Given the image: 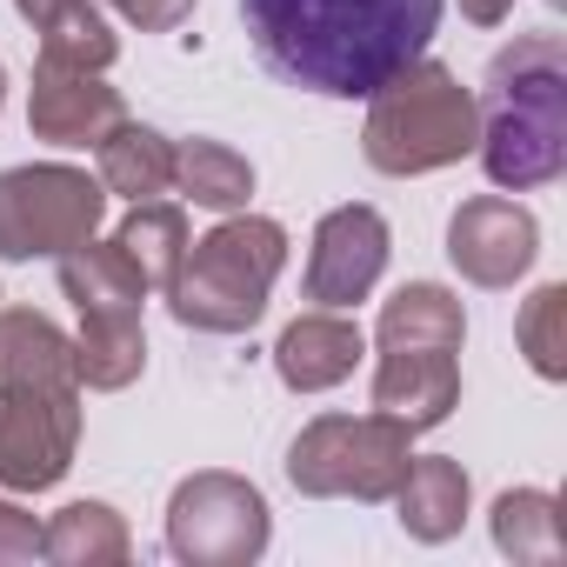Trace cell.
Wrapping results in <instances>:
<instances>
[{
    "label": "cell",
    "instance_id": "cell-1",
    "mask_svg": "<svg viewBox=\"0 0 567 567\" xmlns=\"http://www.w3.org/2000/svg\"><path fill=\"white\" fill-rule=\"evenodd\" d=\"M447 0H240L267 74L328 101H368L414 68Z\"/></svg>",
    "mask_w": 567,
    "mask_h": 567
},
{
    "label": "cell",
    "instance_id": "cell-2",
    "mask_svg": "<svg viewBox=\"0 0 567 567\" xmlns=\"http://www.w3.org/2000/svg\"><path fill=\"white\" fill-rule=\"evenodd\" d=\"M481 167L501 194L560 181L567 167V48L560 34H520L494 54L481 87Z\"/></svg>",
    "mask_w": 567,
    "mask_h": 567
},
{
    "label": "cell",
    "instance_id": "cell-3",
    "mask_svg": "<svg viewBox=\"0 0 567 567\" xmlns=\"http://www.w3.org/2000/svg\"><path fill=\"white\" fill-rule=\"evenodd\" d=\"M280 267H288V227L267 214H227L214 234L187 240L167 280V308L194 334H247L267 315Z\"/></svg>",
    "mask_w": 567,
    "mask_h": 567
},
{
    "label": "cell",
    "instance_id": "cell-4",
    "mask_svg": "<svg viewBox=\"0 0 567 567\" xmlns=\"http://www.w3.org/2000/svg\"><path fill=\"white\" fill-rule=\"evenodd\" d=\"M368 127H361V154L374 174H434V167H454L461 154H474V134H481V107L474 94L461 87L454 68L441 61H414L401 68L388 87L368 94Z\"/></svg>",
    "mask_w": 567,
    "mask_h": 567
},
{
    "label": "cell",
    "instance_id": "cell-5",
    "mask_svg": "<svg viewBox=\"0 0 567 567\" xmlns=\"http://www.w3.org/2000/svg\"><path fill=\"white\" fill-rule=\"evenodd\" d=\"M414 461V427L394 414H321L288 447V481L315 501H394Z\"/></svg>",
    "mask_w": 567,
    "mask_h": 567
},
{
    "label": "cell",
    "instance_id": "cell-6",
    "mask_svg": "<svg viewBox=\"0 0 567 567\" xmlns=\"http://www.w3.org/2000/svg\"><path fill=\"white\" fill-rule=\"evenodd\" d=\"M107 214V187L101 174L41 161V167H8L0 174V260H41V254H68L81 240H94Z\"/></svg>",
    "mask_w": 567,
    "mask_h": 567
},
{
    "label": "cell",
    "instance_id": "cell-7",
    "mask_svg": "<svg viewBox=\"0 0 567 567\" xmlns=\"http://www.w3.org/2000/svg\"><path fill=\"white\" fill-rule=\"evenodd\" d=\"M267 501L240 474H187L167 501V547L187 567H247L267 554Z\"/></svg>",
    "mask_w": 567,
    "mask_h": 567
},
{
    "label": "cell",
    "instance_id": "cell-8",
    "mask_svg": "<svg viewBox=\"0 0 567 567\" xmlns=\"http://www.w3.org/2000/svg\"><path fill=\"white\" fill-rule=\"evenodd\" d=\"M81 447V388L0 381V487L41 494L74 467Z\"/></svg>",
    "mask_w": 567,
    "mask_h": 567
},
{
    "label": "cell",
    "instance_id": "cell-9",
    "mask_svg": "<svg viewBox=\"0 0 567 567\" xmlns=\"http://www.w3.org/2000/svg\"><path fill=\"white\" fill-rule=\"evenodd\" d=\"M534 247H540V227L507 194H474L447 220V260L474 280V288H514V280L534 267Z\"/></svg>",
    "mask_w": 567,
    "mask_h": 567
},
{
    "label": "cell",
    "instance_id": "cell-10",
    "mask_svg": "<svg viewBox=\"0 0 567 567\" xmlns=\"http://www.w3.org/2000/svg\"><path fill=\"white\" fill-rule=\"evenodd\" d=\"M388 267V220L361 200L334 207L315 227V254H308V301L315 308H354L374 295V280Z\"/></svg>",
    "mask_w": 567,
    "mask_h": 567
},
{
    "label": "cell",
    "instance_id": "cell-11",
    "mask_svg": "<svg viewBox=\"0 0 567 567\" xmlns=\"http://www.w3.org/2000/svg\"><path fill=\"white\" fill-rule=\"evenodd\" d=\"M127 121L121 94L87 74V68H61V61H41L34 68V87H28V127L54 147H101L114 127Z\"/></svg>",
    "mask_w": 567,
    "mask_h": 567
},
{
    "label": "cell",
    "instance_id": "cell-12",
    "mask_svg": "<svg viewBox=\"0 0 567 567\" xmlns=\"http://www.w3.org/2000/svg\"><path fill=\"white\" fill-rule=\"evenodd\" d=\"M361 354H368L361 328H354L341 308H315V315H301V321L280 328V341H274V374L288 381L295 394H321V388H341Z\"/></svg>",
    "mask_w": 567,
    "mask_h": 567
},
{
    "label": "cell",
    "instance_id": "cell-13",
    "mask_svg": "<svg viewBox=\"0 0 567 567\" xmlns=\"http://www.w3.org/2000/svg\"><path fill=\"white\" fill-rule=\"evenodd\" d=\"M461 401V361L441 348H394L374 368V408L394 414L401 427H441Z\"/></svg>",
    "mask_w": 567,
    "mask_h": 567
},
{
    "label": "cell",
    "instance_id": "cell-14",
    "mask_svg": "<svg viewBox=\"0 0 567 567\" xmlns=\"http://www.w3.org/2000/svg\"><path fill=\"white\" fill-rule=\"evenodd\" d=\"M394 507H401V527L427 547L454 540L461 520H467V467L454 454H414L401 487H394Z\"/></svg>",
    "mask_w": 567,
    "mask_h": 567
},
{
    "label": "cell",
    "instance_id": "cell-15",
    "mask_svg": "<svg viewBox=\"0 0 567 567\" xmlns=\"http://www.w3.org/2000/svg\"><path fill=\"white\" fill-rule=\"evenodd\" d=\"M61 295L81 315H141L147 280L114 240H81V247L61 254Z\"/></svg>",
    "mask_w": 567,
    "mask_h": 567
},
{
    "label": "cell",
    "instance_id": "cell-16",
    "mask_svg": "<svg viewBox=\"0 0 567 567\" xmlns=\"http://www.w3.org/2000/svg\"><path fill=\"white\" fill-rule=\"evenodd\" d=\"M381 354L394 348H441V354H461L467 341V315L447 288H434V280H408V288L381 308V328H374Z\"/></svg>",
    "mask_w": 567,
    "mask_h": 567
},
{
    "label": "cell",
    "instance_id": "cell-17",
    "mask_svg": "<svg viewBox=\"0 0 567 567\" xmlns=\"http://www.w3.org/2000/svg\"><path fill=\"white\" fill-rule=\"evenodd\" d=\"M0 381L81 388L74 381V341L34 308H0Z\"/></svg>",
    "mask_w": 567,
    "mask_h": 567
},
{
    "label": "cell",
    "instance_id": "cell-18",
    "mask_svg": "<svg viewBox=\"0 0 567 567\" xmlns=\"http://www.w3.org/2000/svg\"><path fill=\"white\" fill-rule=\"evenodd\" d=\"M94 154H101V187L121 200H161L174 187V141L141 121H121Z\"/></svg>",
    "mask_w": 567,
    "mask_h": 567
},
{
    "label": "cell",
    "instance_id": "cell-19",
    "mask_svg": "<svg viewBox=\"0 0 567 567\" xmlns=\"http://www.w3.org/2000/svg\"><path fill=\"white\" fill-rule=\"evenodd\" d=\"M147 368V334L141 315H81V341H74V381L94 394L127 388Z\"/></svg>",
    "mask_w": 567,
    "mask_h": 567
},
{
    "label": "cell",
    "instance_id": "cell-20",
    "mask_svg": "<svg viewBox=\"0 0 567 567\" xmlns=\"http://www.w3.org/2000/svg\"><path fill=\"white\" fill-rule=\"evenodd\" d=\"M174 187L194 200V207H214V214H234L247 207L254 194V167L247 154H234L227 141H174Z\"/></svg>",
    "mask_w": 567,
    "mask_h": 567
},
{
    "label": "cell",
    "instance_id": "cell-21",
    "mask_svg": "<svg viewBox=\"0 0 567 567\" xmlns=\"http://www.w3.org/2000/svg\"><path fill=\"white\" fill-rule=\"evenodd\" d=\"M127 520L107 501H74L48 520V560L61 567H121L127 560Z\"/></svg>",
    "mask_w": 567,
    "mask_h": 567
},
{
    "label": "cell",
    "instance_id": "cell-22",
    "mask_svg": "<svg viewBox=\"0 0 567 567\" xmlns=\"http://www.w3.org/2000/svg\"><path fill=\"white\" fill-rule=\"evenodd\" d=\"M114 247L141 267L147 288L167 295V280H174V267H181V254H187V214L167 207V200H134V214L114 227Z\"/></svg>",
    "mask_w": 567,
    "mask_h": 567
},
{
    "label": "cell",
    "instance_id": "cell-23",
    "mask_svg": "<svg viewBox=\"0 0 567 567\" xmlns=\"http://www.w3.org/2000/svg\"><path fill=\"white\" fill-rule=\"evenodd\" d=\"M121 54L114 28L101 21L94 0H68V8H54L41 21V61H61V68H87V74H107Z\"/></svg>",
    "mask_w": 567,
    "mask_h": 567
},
{
    "label": "cell",
    "instance_id": "cell-24",
    "mask_svg": "<svg viewBox=\"0 0 567 567\" xmlns=\"http://www.w3.org/2000/svg\"><path fill=\"white\" fill-rule=\"evenodd\" d=\"M494 547L514 560H560V514L547 487H514L494 501Z\"/></svg>",
    "mask_w": 567,
    "mask_h": 567
},
{
    "label": "cell",
    "instance_id": "cell-25",
    "mask_svg": "<svg viewBox=\"0 0 567 567\" xmlns=\"http://www.w3.org/2000/svg\"><path fill=\"white\" fill-rule=\"evenodd\" d=\"M514 334H520V354H527V368L540 381H567V288H560V280H554V288H540L520 308Z\"/></svg>",
    "mask_w": 567,
    "mask_h": 567
},
{
    "label": "cell",
    "instance_id": "cell-26",
    "mask_svg": "<svg viewBox=\"0 0 567 567\" xmlns=\"http://www.w3.org/2000/svg\"><path fill=\"white\" fill-rule=\"evenodd\" d=\"M48 554V527L14 507V501H0V567H21V560H41Z\"/></svg>",
    "mask_w": 567,
    "mask_h": 567
},
{
    "label": "cell",
    "instance_id": "cell-27",
    "mask_svg": "<svg viewBox=\"0 0 567 567\" xmlns=\"http://www.w3.org/2000/svg\"><path fill=\"white\" fill-rule=\"evenodd\" d=\"M114 14L134 21L141 34H174V28L194 14V0H114Z\"/></svg>",
    "mask_w": 567,
    "mask_h": 567
},
{
    "label": "cell",
    "instance_id": "cell-28",
    "mask_svg": "<svg viewBox=\"0 0 567 567\" xmlns=\"http://www.w3.org/2000/svg\"><path fill=\"white\" fill-rule=\"evenodd\" d=\"M507 8H514V0H461V14H467V21H481V28H494Z\"/></svg>",
    "mask_w": 567,
    "mask_h": 567
},
{
    "label": "cell",
    "instance_id": "cell-29",
    "mask_svg": "<svg viewBox=\"0 0 567 567\" xmlns=\"http://www.w3.org/2000/svg\"><path fill=\"white\" fill-rule=\"evenodd\" d=\"M14 8H21V14H28V21H34V28H41V21H48V14H54V8H68V0H14Z\"/></svg>",
    "mask_w": 567,
    "mask_h": 567
},
{
    "label": "cell",
    "instance_id": "cell-30",
    "mask_svg": "<svg viewBox=\"0 0 567 567\" xmlns=\"http://www.w3.org/2000/svg\"><path fill=\"white\" fill-rule=\"evenodd\" d=\"M0 101H8V68H0Z\"/></svg>",
    "mask_w": 567,
    "mask_h": 567
}]
</instances>
